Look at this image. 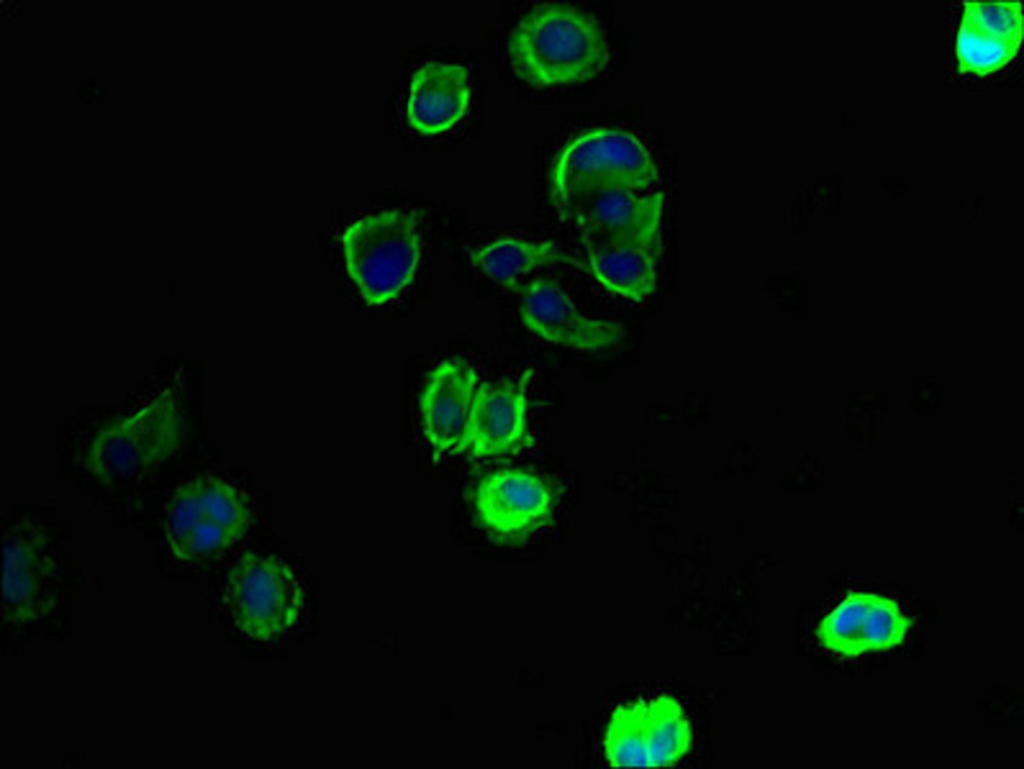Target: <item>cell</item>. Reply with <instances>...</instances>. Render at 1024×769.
<instances>
[{
    "label": "cell",
    "instance_id": "cell-2",
    "mask_svg": "<svg viewBox=\"0 0 1024 769\" xmlns=\"http://www.w3.org/2000/svg\"><path fill=\"white\" fill-rule=\"evenodd\" d=\"M340 243L347 274L371 306L397 298L413 280L421 256L417 218L400 209L355 220Z\"/></svg>",
    "mask_w": 1024,
    "mask_h": 769
},
{
    "label": "cell",
    "instance_id": "cell-18",
    "mask_svg": "<svg viewBox=\"0 0 1024 769\" xmlns=\"http://www.w3.org/2000/svg\"><path fill=\"white\" fill-rule=\"evenodd\" d=\"M1021 44L1008 41L960 23L956 38V55L962 72L985 75L1008 64Z\"/></svg>",
    "mask_w": 1024,
    "mask_h": 769
},
{
    "label": "cell",
    "instance_id": "cell-5",
    "mask_svg": "<svg viewBox=\"0 0 1024 769\" xmlns=\"http://www.w3.org/2000/svg\"><path fill=\"white\" fill-rule=\"evenodd\" d=\"M304 601L296 573L276 556L246 553L227 575L224 603L229 618L253 639L269 640L296 627Z\"/></svg>",
    "mask_w": 1024,
    "mask_h": 769
},
{
    "label": "cell",
    "instance_id": "cell-14",
    "mask_svg": "<svg viewBox=\"0 0 1024 769\" xmlns=\"http://www.w3.org/2000/svg\"><path fill=\"white\" fill-rule=\"evenodd\" d=\"M470 103L468 71L455 63L427 62L414 71L409 84L406 118L422 135L450 130Z\"/></svg>",
    "mask_w": 1024,
    "mask_h": 769
},
{
    "label": "cell",
    "instance_id": "cell-15",
    "mask_svg": "<svg viewBox=\"0 0 1024 769\" xmlns=\"http://www.w3.org/2000/svg\"><path fill=\"white\" fill-rule=\"evenodd\" d=\"M661 238L587 249V265L608 291L642 303L656 288Z\"/></svg>",
    "mask_w": 1024,
    "mask_h": 769
},
{
    "label": "cell",
    "instance_id": "cell-4",
    "mask_svg": "<svg viewBox=\"0 0 1024 769\" xmlns=\"http://www.w3.org/2000/svg\"><path fill=\"white\" fill-rule=\"evenodd\" d=\"M658 178L656 164L643 143L617 128H596L568 141L551 171L554 203L581 190L620 187L640 192Z\"/></svg>",
    "mask_w": 1024,
    "mask_h": 769
},
{
    "label": "cell",
    "instance_id": "cell-17",
    "mask_svg": "<svg viewBox=\"0 0 1024 769\" xmlns=\"http://www.w3.org/2000/svg\"><path fill=\"white\" fill-rule=\"evenodd\" d=\"M869 593L853 592L827 614L816 628L819 643L844 657H857L866 651L865 617Z\"/></svg>",
    "mask_w": 1024,
    "mask_h": 769
},
{
    "label": "cell",
    "instance_id": "cell-13",
    "mask_svg": "<svg viewBox=\"0 0 1024 769\" xmlns=\"http://www.w3.org/2000/svg\"><path fill=\"white\" fill-rule=\"evenodd\" d=\"M478 388L475 369L462 360L440 363L420 396L424 435L437 456L453 453L463 437Z\"/></svg>",
    "mask_w": 1024,
    "mask_h": 769
},
{
    "label": "cell",
    "instance_id": "cell-12",
    "mask_svg": "<svg viewBox=\"0 0 1024 769\" xmlns=\"http://www.w3.org/2000/svg\"><path fill=\"white\" fill-rule=\"evenodd\" d=\"M519 314L533 333L565 347L600 350L622 336L618 324L584 315L562 288L543 278L522 286Z\"/></svg>",
    "mask_w": 1024,
    "mask_h": 769
},
{
    "label": "cell",
    "instance_id": "cell-3",
    "mask_svg": "<svg viewBox=\"0 0 1024 769\" xmlns=\"http://www.w3.org/2000/svg\"><path fill=\"white\" fill-rule=\"evenodd\" d=\"M250 504L228 481L201 476L182 485L169 503L165 538L182 561L218 555L238 543L249 529Z\"/></svg>",
    "mask_w": 1024,
    "mask_h": 769
},
{
    "label": "cell",
    "instance_id": "cell-11",
    "mask_svg": "<svg viewBox=\"0 0 1024 769\" xmlns=\"http://www.w3.org/2000/svg\"><path fill=\"white\" fill-rule=\"evenodd\" d=\"M2 625L28 628L56 615L57 598L48 588L49 560L32 529L17 526L3 536Z\"/></svg>",
    "mask_w": 1024,
    "mask_h": 769
},
{
    "label": "cell",
    "instance_id": "cell-19",
    "mask_svg": "<svg viewBox=\"0 0 1024 769\" xmlns=\"http://www.w3.org/2000/svg\"><path fill=\"white\" fill-rule=\"evenodd\" d=\"M912 623L894 600L869 593L865 617L866 651H884L901 644Z\"/></svg>",
    "mask_w": 1024,
    "mask_h": 769
},
{
    "label": "cell",
    "instance_id": "cell-22",
    "mask_svg": "<svg viewBox=\"0 0 1024 769\" xmlns=\"http://www.w3.org/2000/svg\"><path fill=\"white\" fill-rule=\"evenodd\" d=\"M1 14L3 20H16L20 16L19 2L14 0L1 1Z\"/></svg>",
    "mask_w": 1024,
    "mask_h": 769
},
{
    "label": "cell",
    "instance_id": "cell-9",
    "mask_svg": "<svg viewBox=\"0 0 1024 769\" xmlns=\"http://www.w3.org/2000/svg\"><path fill=\"white\" fill-rule=\"evenodd\" d=\"M558 496L550 481L522 468H500L476 484L473 505L484 530L494 539L515 543L547 526Z\"/></svg>",
    "mask_w": 1024,
    "mask_h": 769
},
{
    "label": "cell",
    "instance_id": "cell-6",
    "mask_svg": "<svg viewBox=\"0 0 1024 769\" xmlns=\"http://www.w3.org/2000/svg\"><path fill=\"white\" fill-rule=\"evenodd\" d=\"M692 732L680 703L671 696L618 705L604 735L612 767H666L690 750Z\"/></svg>",
    "mask_w": 1024,
    "mask_h": 769
},
{
    "label": "cell",
    "instance_id": "cell-10",
    "mask_svg": "<svg viewBox=\"0 0 1024 769\" xmlns=\"http://www.w3.org/2000/svg\"><path fill=\"white\" fill-rule=\"evenodd\" d=\"M531 372L478 386L462 439L453 454L488 458L518 453L533 445L528 428L527 390Z\"/></svg>",
    "mask_w": 1024,
    "mask_h": 769
},
{
    "label": "cell",
    "instance_id": "cell-7",
    "mask_svg": "<svg viewBox=\"0 0 1024 769\" xmlns=\"http://www.w3.org/2000/svg\"><path fill=\"white\" fill-rule=\"evenodd\" d=\"M182 422L170 401H158L102 430L91 442L86 466L95 476L126 479L170 457L179 447Z\"/></svg>",
    "mask_w": 1024,
    "mask_h": 769
},
{
    "label": "cell",
    "instance_id": "cell-21",
    "mask_svg": "<svg viewBox=\"0 0 1024 769\" xmlns=\"http://www.w3.org/2000/svg\"><path fill=\"white\" fill-rule=\"evenodd\" d=\"M103 88L101 82H87L82 88V103L84 106H101Z\"/></svg>",
    "mask_w": 1024,
    "mask_h": 769
},
{
    "label": "cell",
    "instance_id": "cell-16",
    "mask_svg": "<svg viewBox=\"0 0 1024 769\" xmlns=\"http://www.w3.org/2000/svg\"><path fill=\"white\" fill-rule=\"evenodd\" d=\"M473 264L495 283L512 290L537 268L551 262H570L549 241L503 237L470 252Z\"/></svg>",
    "mask_w": 1024,
    "mask_h": 769
},
{
    "label": "cell",
    "instance_id": "cell-8",
    "mask_svg": "<svg viewBox=\"0 0 1024 769\" xmlns=\"http://www.w3.org/2000/svg\"><path fill=\"white\" fill-rule=\"evenodd\" d=\"M555 205L579 232L587 249L646 242L661 238L664 194H639L620 187L575 192Z\"/></svg>",
    "mask_w": 1024,
    "mask_h": 769
},
{
    "label": "cell",
    "instance_id": "cell-1",
    "mask_svg": "<svg viewBox=\"0 0 1024 769\" xmlns=\"http://www.w3.org/2000/svg\"><path fill=\"white\" fill-rule=\"evenodd\" d=\"M508 53L516 75L538 87L589 81L610 59L598 21L565 3H544L526 12L511 31Z\"/></svg>",
    "mask_w": 1024,
    "mask_h": 769
},
{
    "label": "cell",
    "instance_id": "cell-20",
    "mask_svg": "<svg viewBox=\"0 0 1024 769\" xmlns=\"http://www.w3.org/2000/svg\"><path fill=\"white\" fill-rule=\"evenodd\" d=\"M961 22L1002 39L1022 44L1024 23L1019 1H969Z\"/></svg>",
    "mask_w": 1024,
    "mask_h": 769
}]
</instances>
